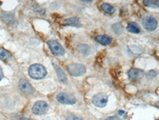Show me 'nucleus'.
Masks as SVG:
<instances>
[{
  "mask_svg": "<svg viewBox=\"0 0 159 120\" xmlns=\"http://www.w3.org/2000/svg\"><path fill=\"white\" fill-rule=\"evenodd\" d=\"M28 72H29V75L31 76V78L36 79V80L42 79L47 74L46 69L40 64H34V65L30 66Z\"/></svg>",
  "mask_w": 159,
  "mask_h": 120,
  "instance_id": "obj_1",
  "label": "nucleus"
},
{
  "mask_svg": "<svg viewBox=\"0 0 159 120\" xmlns=\"http://www.w3.org/2000/svg\"><path fill=\"white\" fill-rule=\"evenodd\" d=\"M68 72L72 76H83L86 72V68L83 64H71L68 66Z\"/></svg>",
  "mask_w": 159,
  "mask_h": 120,
  "instance_id": "obj_2",
  "label": "nucleus"
},
{
  "mask_svg": "<svg viewBox=\"0 0 159 120\" xmlns=\"http://www.w3.org/2000/svg\"><path fill=\"white\" fill-rule=\"evenodd\" d=\"M57 100L63 104H68V105H72L75 104L77 99L75 98V96H73L70 93H66V92H62L59 93L56 97Z\"/></svg>",
  "mask_w": 159,
  "mask_h": 120,
  "instance_id": "obj_3",
  "label": "nucleus"
},
{
  "mask_svg": "<svg viewBox=\"0 0 159 120\" xmlns=\"http://www.w3.org/2000/svg\"><path fill=\"white\" fill-rule=\"evenodd\" d=\"M49 109V106L47 104V102L43 101V100H39L37 101L33 107H32V113H35V114H44Z\"/></svg>",
  "mask_w": 159,
  "mask_h": 120,
  "instance_id": "obj_4",
  "label": "nucleus"
},
{
  "mask_svg": "<svg viewBox=\"0 0 159 120\" xmlns=\"http://www.w3.org/2000/svg\"><path fill=\"white\" fill-rule=\"evenodd\" d=\"M48 44H49V46H50V48H51V50H52V52L53 53L54 55L62 56V55L65 54V49L63 48V46L58 41L52 39V40H50L48 42Z\"/></svg>",
  "mask_w": 159,
  "mask_h": 120,
  "instance_id": "obj_5",
  "label": "nucleus"
},
{
  "mask_svg": "<svg viewBox=\"0 0 159 120\" xmlns=\"http://www.w3.org/2000/svg\"><path fill=\"white\" fill-rule=\"evenodd\" d=\"M142 25L144 28L148 31H153L157 27V21L155 18L151 16H146L142 20Z\"/></svg>",
  "mask_w": 159,
  "mask_h": 120,
  "instance_id": "obj_6",
  "label": "nucleus"
},
{
  "mask_svg": "<svg viewBox=\"0 0 159 120\" xmlns=\"http://www.w3.org/2000/svg\"><path fill=\"white\" fill-rule=\"evenodd\" d=\"M92 101L97 107H104L108 102V96L104 93H98L93 97Z\"/></svg>",
  "mask_w": 159,
  "mask_h": 120,
  "instance_id": "obj_7",
  "label": "nucleus"
},
{
  "mask_svg": "<svg viewBox=\"0 0 159 120\" xmlns=\"http://www.w3.org/2000/svg\"><path fill=\"white\" fill-rule=\"evenodd\" d=\"M19 87L20 89L25 93V94H33L35 92V89L33 88V86L25 80V79H22L19 83Z\"/></svg>",
  "mask_w": 159,
  "mask_h": 120,
  "instance_id": "obj_8",
  "label": "nucleus"
},
{
  "mask_svg": "<svg viewBox=\"0 0 159 120\" xmlns=\"http://www.w3.org/2000/svg\"><path fill=\"white\" fill-rule=\"evenodd\" d=\"M143 75V71L142 70H138V69H131L128 72V78L131 81H137L140 79Z\"/></svg>",
  "mask_w": 159,
  "mask_h": 120,
  "instance_id": "obj_9",
  "label": "nucleus"
},
{
  "mask_svg": "<svg viewBox=\"0 0 159 120\" xmlns=\"http://www.w3.org/2000/svg\"><path fill=\"white\" fill-rule=\"evenodd\" d=\"M96 40H97L98 43L107 46V45H110V44L111 43L112 39H111V37H109V36L103 35V36H98V37H96Z\"/></svg>",
  "mask_w": 159,
  "mask_h": 120,
  "instance_id": "obj_10",
  "label": "nucleus"
},
{
  "mask_svg": "<svg viewBox=\"0 0 159 120\" xmlns=\"http://www.w3.org/2000/svg\"><path fill=\"white\" fill-rule=\"evenodd\" d=\"M127 30H128L129 32H131V33H134V34H139V33L140 32L139 26L136 23H134V22H131V23L128 24V25H127Z\"/></svg>",
  "mask_w": 159,
  "mask_h": 120,
  "instance_id": "obj_11",
  "label": "nucleus"
},
{
  "mask_svg": "<svg viewBox=\"0 0 159 120\" xmlns=\"http://www.w3.org/2000/svg\"><path fill=\"white\" fill-rule=\"evenodd\" d=\"M65 25H72V26H79L80 25V21L78 18L73 17V18H68L64 21Z\"/></svg>",
  "mask_w": 159,
  "mask_h": 120,
  "instance_id": "obj_12",
  "label": "nucleus"
},
{
  "mask_svg": "<svg viewBox=\"0 0 159 120\" xmlns=\"http://www.w3.org/2000/svg\"><path fill=\"white\" fill-rule=\"evenodd\" d=\"M54 69H55V71H56V72H57V75H58L59 80H60L62 83H66V82L67 81V78H66L65 72H64L58 66H56V65H54Z\"/></svg>",
  "mask_w": 159,
  "mask_h": 120,
  "instance_id": "obj_13",
  "label": "nucleus"
},
{
  "mask_svg": "<svg viewBox=\"0 0 159 120\" xmlns=\"http://www.w3.org/2000/svg\"><path fill=\"white\" fill-rule=\"evenodd\" d=\"M2 19L5 23L9 24V25H12L14 22H15V19H14V16L12 14H9L7 12H3V15H2Z\"/></svg>",
  "mask_w": 159,
  "mask_h": 120,
  "instance_id": "obj_14",
  "label": "nucleus"
},
{
  "mask_svg": "<svg viewBox=\"0 0 159 120\" xmlns=\"http://www.w3.org/2000/svg\"><path fill=\"white\" fill-rule=\"evenodd\" d=\"M101 9H102V11H103L104 12H106V13H108V14H112V13H114V12H115V9H114L111 5H110V4H108V3H103V4L101 5Z\"/></svg>",
  "mask_w": 159,
  "mask_h": 120,
  "instance_id": "obj_15",
  "label": "nucleus"
},
{
  "mask_svg": "<svg viewBox=\"0 0 159 120\" xmlns=\"http://www.w3.org/2000/svg\"><path fill=\"white\" fill-rule=\"evenodd\" d=\"M0 58L3 59V60H8L11 58V54L9 51L3 49V48H0Z\"/></svg>",
  "mask_w": 159,
  "mask_h": 120,
  "instance_id": "obj_16",
  "label": "nucleus"
},
{
  "mask_svg": "<svg viewBox=\"0 0 159 120\" xmlns=\"http://www.w3.org/2000/svg\"><path fill=\"white\" fill-rule=\"evenodd\" d=\"M143 4L150 8H158L159 7V1L158 0H145Z\"/></svg>",
  "mask_w": 159,
  "mask_h": 120,
  "instance_id": "obj_17",
  "label": "nucleus"
},
{
  "mask_svg": "<svg viewBox=\"0 0 159 120\" xmlns=\"http://www.w3.org/2000/svg\"><path fill=\"white\" fill-rule=\"evenodd\" d=\"M112 30H113L114 33L120 34V33L122 32V26H121V25H120V24H115V25H112Z\"/></svg>",
  "mask_w": 159,
  "mask_h": 120,
  "instance_id": "obj_18",
  "label": "nucleus"
},
{
  "mask_svg": "<svg viewBox=\"0 0 159 120\" xmlns=\"http://www.w3.org/2000/svg\"><path fill=\"white\" fill-rule=\"evenodd\" d=\"M70 120H84L83 118H81V117H79V116H75V115H73V116H71V119Z\"/></svg>",
  "mask_w": 159,
  "mask_h": 120,
  "instance_id": "obj_19",
  "label": "nucleus"
},
{
  "mask_svg": "<svg viewBox=\"0 0 159 120\" xmlns=\"http://www.w3.org/2000/svg\"><path fill=\"white\" fill-rule=\"evenodd\" d=\"M106 120H120V118H118L117 116H111V117L107 118Z\"/></svg>",
  "mask_w": 159,
  "mask_h": 120,
  "instance_id": "obj_20",
  "label": "nucleus"
},
{
  "mask_svg": "<svg viewBox=\"0 0 159 120\" xmlns=\"http://www.w3.org/2000/svg\"><path fill=\"white\" fill-rule=\"evenodd\" d=\"M3 79V71L1 69V67H0V81H1Z\"/></svg>",
  "mask_w": 159,
  "mask_h": 120,
  "instance_id": "obj_21",
  "label": "nucleus"
},
{
  "mask_svg": "<svg viewBox=\"0 0 159 120\" xmlns=\"http://www.w3.org/2000/svg\"><path fill=\"white\" fill-rule=\"evenodd\" d=\"M20 120H31V119L26 118V117H24V116H21V117H20Z\"/></svg>",
  "mask_w": 159,
  "mask_h": 120,
  "instance_id": "obj_22",
  "label": "nucleus"
},
{
  "mask_svg": "<svg viewBox=\"0 0 159 120\" xmlns=\"http://www.w3.org/2000/svg\"><path fill=\"white\" fill-rule=\"evenodd\" d=\"M119 114H124V111H119Z\"/></svg>",
  "mask_w": 159,
  "mask_h": 120,
  "instance_id": "obj_23",
  "label": "nucleus"
}]
</instances>
